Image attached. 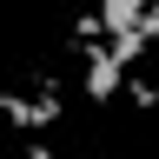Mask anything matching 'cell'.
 <instances>
[{
  "mask_svg": "<svg viewBox=\"0 0 159 159\" xmlns=\"http://www.w3.org/2000/svg\"><path fill=\"white\" fill-rule=\"evenodd\" d=\"M139 33H146V47H152V40H159V0H152V7H146V13H139Z\"/></svg>",
  "mask_w": 159,
  "mask_h": 159,
  "instance_id": "3",
  "label": "cell"
},
{
  "mask_svg": "<svg viewBox=\"0 0 159 159\" xmlns=\"http://www.w3.org/2000/svg\"><path fill=\"white\" fill-rule=\"evenodd\" d=\"M80 86H86V99H99V106H106V99L126 93V66H119L106 47H93L86 60H80Z\"/></svg>",
  "mask_w": 159,
  "mask_h": 159,
  "instance_id": "1",
  "label": "cell"
},
{
  "mask_svg": "<svg viewBox=\"0 0 159 159\" xmlns=\"http://www.w3.org/2000/svg\"><path fill=\"white\" fill-rule=\"evenodd\" d=\"M126 99H133L139 113H159V86H152L146 73H126Z\"/></svg>",
  "mask_w": 159,
  "mask_h": 159,
  "instance_id": "2",
  "label": "cell"
},
{
  "mask_svg": "<svg viewBox=\"0 0 159 159\" xmlns=\"http://www.w3.org/2000/svg\"><path fill=\"white\" fill-rule=\"evenodd\" d=\"M27 159H53V146L47 139H27Z\"/></svg>",
  "mask_w": 159,
  "mask_h": 159,
  "instance_id": "4",
  "label": "cell"
}]
</instances>
